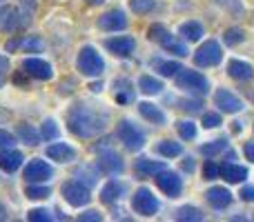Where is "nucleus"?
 <instances>
[{"instance_id":"nucleus-44","label":"nucleus","mask_w":254,"mask_h":222,"mask_svg":"<svg viewBox=\"0 0 254 222\" xmlns=\"http://www.w3.org/2000/svg\"><path fill=\"white\" fill-rule=\"evenodd\" d=\"M221 125H223V120H221L219 113H214V111L203 113V127H205V129H216V127H221Z\"/></svg>"},{"instance_id":"nucleus-5","label":"nucleus","mask_w":254,"mask_h":222,"mask_svg":"<svg viewBox=\"0 0 254 222\" xmlns=\"http://www.w3.org/2000/svg\"><path fill=\"white\" fill-rule=\"evenodd\" d=\"M63 198L67 200V205L80 209V207H87L89 202H92V191H89V187L83 184L80 180H67V182L63 184Z\"/></svg>"},{"instance_id":"nucleus-49","label":"nucleus","mask_w":254,"mask_h":222,"mask_svg":"<svg viewBox=\"0 0 254 222\" xmlns=\"http://www.w3.org/2000/svg\"><path fill=\"white\" fill-rule=\"evenodd\" d=\"M78 220H80V222H101L103 216L98 214V211H85V214L78 216Z\"/></svg>"},{"instance_id":"nucleus-13","label":"nucleus","mask_w":254,"mask_h":222,"mask_svg":"<svg viewBox=\"0 0 254 222\" xmlns=\"http://www.w3.org/2000/svg\"><path fill=\"white\" fill-rule=\"evenodd\" d=\"M214 105L225 113H239V111H243V107H246L241 98L234 96L230 89H219V91L214 93Z\"/></svg>"},{"instance_id":"nucleus-36","label":"nucleus","mask_w":254,"mask_h":222,"mask_svg":"<svg viewBox=\"0 0 254 222\" xmlns=\"http://www.w3.org/2000/svg\"><path fill=\"white\" fill-rule=\"evenodd\" d=\"M40 135H43L47 142H52V140H56L58 135H61V129H58L56 120H52V118H47V120L43 122V127H40Z\"/></svg>"},{"instance_id":"nucleus-46","label":"nucleus","mask_w":254,"mask_h":222,"mask_svg":"<svg viewBox=\"0 0 254 222\" xmlns=\"http://www.w3.org/2000/svg\"><path fill=\"white\" fill-rule=\"evenodd\" d=\"M13 144H16V135H13L11 131H7V129H0V151L11 149Z\"/></svg>"},{"instance_id":"nucleus-11","label":"nucleus","mask_w":254,"mask_h":222,"mask_svg":"<svg viewBox=\"0 0 254 222\" xmlns=\"http://www.w3.org/2000/svg\"><path fill=\"white\" fill-rule=\"evenodd\" d=\"M22 71L36 80H52L54 78V67L43 58H25L22 60Z\"/></svg>"},{"instance_id":"nucleus-18","label":"nucleus","mask_w":254,"mask_h":222,"mask_svg":"<svg viewBox=\"0 0 254 222\" xmlns=\"http://www.w3.org/2000/svg\"><path fill=\"white\" fill-rule=\"evenodd\" d=\"M20 27V11L9 4H2L0 7V31L2 34H11Z\"/></svg>"},{"instance_id":"nucleus-16","label":"nucleus","mask_w":254,"mask_h":222,"mask_svg":"<svg viewBox=\"0 0 254 222\" xmlns=\"http://www.w3.org/2000/svg\"><path fill=\"white\" fill-rule=\"evenodd\" d=\"M205 198H207V202H210V207H214V209H219V211L228 209V207L232 205V200H234V196L230 193V189H225V187L207 189Z\"/></svg>"},{"instance_id":"nucleus-25","label":"nucleus","mask_w":254,"mask_h":222,"mask_svg":"<svg viewBox=\"0 0 254 222\" xmlns=\"http://www.w3.org/2000/svg\"><path fill=\"white\" fill-rule=\"evenodd\" d=\"M158 44H161V47L165 49V51L174 53V56H179V58H185V56L190 53V51H188V47H185V44L181 43V40L176 38L174 34H172V31H167V34L161 38V43H158Z\"/></svg>"},{"instance_id":"nucleus-27","label":"nucleus","mask_w":254,"mask_h":222,"mask_svg":"<svg viewBox=\"0 0 254 222\" xmlns=\"http://www.w3.org/2000/svg\"><path fill=\"white\" fill-rule=\"evenodd\" d=\"M138 113L145 118V120L154 122V125H165V113L161 111V107L152 105V102H138Z\"/></svg>"},{"instance_id":"nucleus-40","label":"nucleus","mask_w":254,"mask_h":222,"mask_svg":"<svg viewBox=\"0 0 254 222\" xmlns=\"http://www.w3.org/2000/svg\"><path fill=\"white\" fill-rule=\"evenodd\" d=\"M156 7V0H129V9L134 13H149Z\"/></svg>"},{"instance_id":"nucleus-50","label":"nucleus","mask_w":254,"mask_h":222,"mask_svg":"<svg viewBox=\"0 0 254 222\" xmlns=\"http://www.w3.org/2000/svg\"><path fill=\"white\" fill-rule=\"evenodd\" d=\"M20 44H22L20 38H11V40H7V44H4V51H7V53H13L18 47H20Z\"/></svg>"},{"instance_id":"nucleus-15","label":"nucleus","mask_w":254,"mask_h":222,"mask_svg":"<svg viewBox=\"0 0 254 222\" xmlns=\"http://www.w3.org/2000/svg\"><path fill=\"white\" fill-rule=\"evenodd\" d=\"M47 158L54 160V162H61V165H65V162H74L76 160V149L67 142H54V144L47 147Z\"/></svg>"},{"instance_id":"nucleus-47","label":"nucleus","mask_w":254,"mask_h":222,"mask_svg":"<svg viewBox=\"0 0 254 222\" xmlns=\"http://www.w3.org/2000/svg\"><path fill=\"white\" fill-rule=\"evenodd\" d=\"M181 105H183V107H181L183 111H188V113H196V111H201L203 102H201V100H183Z\"/></svg>"},{"instance_id":"nucleus-23","label":"nucleus","mask_w":254,"mask_h":222,"mask_svg":"<svg viewBox=\"0 0 254 222\" xmlns=\"http://www.w3.org/2000/svg\"><path fill=\"white\" fill-rule=\"evenodd\" d=\"M179 34L183 36V40H188V43H198V40L205 36V29H203V25L198 20H188L179 27Z\"/></svg>"},{"instance_id":"nucleus-43","label":"nucleus","mask_w":254,"mask_h":222,"mask_svg":"<svg viewBox=\"0 0 254 222\" xmlns=\"http://www.w3.org/2000/svg\"><path fill=\"white\" fill-rule=\"evenodd\" d=\"M22 49L27 53H40L45 49V43L40 38H27V40H22Z\"/></svg>"},{"instance_id":"nucleus-17","label":"nucleus","mask_w":254,"mask_h":222,"mask_svg":"<svg viewBox=\"0 0 254 222\" xmlns=\"http://www.w3.org/2000/svg\"><path fill=\"white\" fill-rule=\"evenodd\" d=\"M228 74H230V78L239 80V83H248V80L254 78V67L246 60L232 58V60L228 62Z\"/></svg>"},{"instance_id":"nucleus-29","label":"nucleus","mask_w":254,"mask_h":222,"mask_svg":"<svg viewBox=\"0 0 254 222\" xmlns=\"http://www.w3.org/2000/svg\"><path fill=\"white\" fill-rule=\"evenodd\" d=\"M138 89L145 93V96H156V93L163 91V83L158 78H154V76H140Z\"/></svg>"},{"instance_id":"nucleus-10","label":"nucleus","mask_w":254,"mask_h":222,"mask_svg":"<svg viewBox=\"0 0 254 222\" xmlns=\"http://www.w3.org/2000/svg\"><path fill=\"white\" fill-rule=\"evenodd\" d=\"M98 151H101V149H98ZM98 169L105 171L107 176H121L125 171V162L112 147H105L98 153Z\"/></svg>"},{"instance_id":"nucleus-42","label":"nucleus","mask_w":254,"mask_h":222,"mask_svg":"<svg viewBox=\"0 0 254 222\" xmlns=\"http://www.w3.org/2000/svg\"><path fill=\"white\" fill-rule=\"evenodd\" d=\"M167 31H170V29H167L165 25H161V22H156V25H152V27H149V29H147V38L152 40V43H161V38L167 34Z\"/></svg>"},{"instance_id":"nucleus-32","label":"nucleus","mask_w":254,"mask_h":222,"mask_svg":"<svg viewBox=\"0 0 254 222\" xmlns=\"http://www.w3.org/2000/svg\"><path fill=\"white\" fill-rule=\"evenodd\" d=\"M228 140L225 138H219V140H212V142H207V144H201V153L205 158H214V156H219V153H223V151H228Z\"/></svg>"},{"instance_id":"nucleus-34","label":"nucleus","mask_w":254,"mask_h":222,"mask_svg":"<svg viewBox=\"0 0 254 222\" xmlns=\"http://www.w3.org/2000/svg\"><path fill=\"white\" fill-rule=\"evenodd\" d=\"M20 2V27H27L34 18V11L38 7V0H18Z\"/></svg>"},{"instance_id":"nucleus-51","label":"nucleus","mask_w":254,"mask_h":222,"mask_svg":"<svg viewBox=\"0 0 254 222\" xmlns=\"http://www.w3.org/2000/svg\"><path fill=\"white\" fill-rule=\"evenodd\" d=\"M243 153H246L248 160L254 162V140H248V142L243 144Z\"/></svg>"},{"instance_id":"nucleus-26","label":"nucleus","mask_w":254,"mask_h":222,"mask_svg":"<svg viewBox=\"0 0 254 222\" xmlns=\"http://www.w3.org/2000/svg\"><path fill=\"white\" fill-rule=\"evenodd\" d=\"M149 67H152L154 71H158L163 78H172V76H176L181 69H183L176 60H161V58H152V60H149Z\"/></svg>"},{"instance_id":"nucleus-19","label":"nucleus","mask_w":254,"mask_h":222,"mask_svg":"<svg viewBox=\"0 0 254 222\" xmlns=\"http://www.w3.org/2000/svg\"><path fill=\"white\" fill-rule=\"evenodd\" d=\"M114 98L119 105H129V102H134L136 98V89H134V83H131L129 78H116L114 80Z\"/></svg>"},{"instance_id":"nucleus-20","label":"nucleus","mask_w":254,"mask_h":222,"mask_svg":"<svg viewBox=\"0 0 254 222\" xmlns=\"http://www.w3.org/2000/svg\"><path fill=\"white\" fill-rule=\"evenodd\" d=\"M22 160H25V156H22L20 151H16L13 147L0 151V169H2L4 174H13V171H18L22 167Z\"/></svg>"},{"instance_id":"nucleus-21","label":"nucleus","mask_w":254,"mask_h":222,"mask_svg":"<svg viewBox=\"0 0 254 222\" xmlns=\"http://www.w3.org/2000/svg\"><path fill=\"white\" fill-rule=\"evenodd\" d=\"M125 191H127V187L123 182H119V180H110V182L101 189V202L112 205V202L121 200V198L125 196Z\"/></svg>"},{"instance_id":"nucleus-6","label":"nucleus","mask_w":254,"mask_h":222,"mask_svg":"<svg viewBox=\"0 0 254 222\" xmlns=\"http://www.w3.org/2000/svg\"><path fill=\"white\" fill-rule=\"evenodd\" d=\"M221 60H223V49H221V44L216 43V40H207V43H203L201 47L196 49V53H194V65L203 67V69H207V67H216Z\"/></svg>"},{"instance_id":"nucleus-53","label":"nucleus","mask_w":254,"mask_h":222,"mask_svg":"<svg viewBox=\"0 0 254 222\" xmlns=\"http://www.w3.org/2000/svg\"><path fill=\"white\" fill-rule=\"evenodd\" d=\"M4 71H9V60L4 56H0V74H4Z\"/></svg>"},{"instance_id":"nucleus-54","label":"nucleus","mask_w":254,"mask_h":222,"mask_svg":"<svg viewBox=\"0 0 254 222\" xmlns=\"http://www.w3.org/2000/svg\"><path fill=\"white\" fill-rule=\"evenodd\" d=\"M89 89H92V91H94V93L103 91V83H92V85H89Z\"/></svg>"},{"instance_id":"nucleus-45","label":"nucleus","mask_w":254,"mask_h":222,"mask_svg":"<svg viewBox=\"0 0 254 222\" xmlns=\"http://www.w3.org/2000/svg\"><path fill=\"white\" fill-rule=\"evenodd\" d=\"M27 220L29 222H49L52 220V214H49L47 209H40L38 207V209H31L29 214H27Z\"/></svg>"},{"instance_id":"nucleus-31","label":"nucleus","mask_w":254,"mask_h":222,"mask_svg":"<svg viewBox=\"0 0 254 222\" xmlns=\"http://www.w3.org/2000/svg\"><path fill=\"white\" fill-rule=\"evenodd\" d=\"M156 153H161L163 158H179L183 153V144L172 142V140H161L156 144Z\"/></svg>"},{"instance_id":"nucleus-7","label":"nucleus","mask_w":254,"mask_h":222,"mask_svg":"<svg viewBox=\"0 0 254 222\" xmlns=\"http://www.w3.org/2000/svg\"><path fill=\"white\" fill-rule=\"evenodd\" d=\"M116 135H119L121 142H123L129 151H138V149L145 147V133L131 120H127V118L119 122V131H116Z\"/></svg>"},{"instance_id":"nucleus-38","label":"nucleus","mask_w":254,"mask_h":222,"mask_svg":"<svg viewBox=\"0 0 254 222\" xmlns=\"http://www.w3.org/2000/svg\"><path fill=\"white\" fill-rule=\"evenodd\" d=\"M176 131H179V135L183 140L196 138V125H194L192 120H179L176 122Z\"/></svg>"},{"instance_id":"nucleus-41","label":"nucleus","mask_w":254,"mask_h":222,"mask_svg":"<svg viewBox=\"0 0 254 222\" xmlns=\"http://www.w3.org/2000/svg\"><path fill=\"white\" fill-rule=\"evenodd\" d=\"M203 176H205V180L221 178V167L216 165L214 160H205V165H203Z\"/></svg>"},{"instance_id":"nucleus-4","label":"nucleus","mask_w":254,"mask_h":222,"mask_svg":"<svg viewBox=\"0 0 254 222\" xmlns=\"http://www.w3.org/2000/svg\"><path fill=\"white\" fill-rule=\"evenodd\" d=\"M131 209H134L138 216H143V218H152V216L158 214L161 202H158V198L154 196L152 189L140 187V189H136V193L131 196Z\"/></svg>"},{"instance_id":"nucleus-33","label":"nucleus","mask_w":254,"mask_h":222,"mask_svg":"<svg viewBox=\"0 0 254 222\" xmlns=\"http://www.w3.org/2000/svg\"><path fill=\"white\" fill-rule=\"evenodd\" d=\"M205 216H203V211L198 209V207H190V205H185V207H181V209H176V220H181V222H201Z\"/></svg>"},{"instance_id":"nucleus-57","label":"nucleus","mask_w":254,"mask_h":222,"mask_svg":"<svg viewBox=\"0 0 254 222\" xmlns=\"http://www.w3.org/2000/svg\"><path fill=\"white\" fill-rule=\"evenodd\" d=\"M2 2H4V0H0V4H2Z\"/></svg>"},{"instance_id":"nucleus-55","label":"nucleus","mask_w":254,"mask_h":222,"mask_svg":"<svg viewBox=\"0 0 254 222\" xmlns=\"http://www.w3.org/2000/svg\"><path fill=\"white\" fill-rule=\"evenodd\" d=\"M0 220H7V207L0 202Z\"/></svg>"},{"instance_id":"nucleus-24","label":"nucleus","mask_w":254,"mask_h":222,"mask_svg":"<svg viewBox=\"0 0 254 222\" xmlns=\"http://www.w3.org/2000/svg\"><path fill=\"white\" fill-rule=\"evenodd\" d=\"M134 169L138 176H143V178H149V176H156L158 171L165 169V165H163L161 160H149V158H138V160L134 162Z\"/></svg>"},{"instance_id":"nucleus-30","label":"nucleus","mask_w":254,"mask_h":222,"mask_svg":"<svg viewBox=\"0 0 254 222\" xmlns=\"http://www.w3.org/2000/svg\"><path fill=\"white\" fill-rule=\"evenodd\" d=\"M25 196L29 198V200H45V198L52 196V189L43 182H27Z\"/></svg>"},{"instance_id":"nucleus-8","label":"nucleus","mask_w":254,"mask_h":222,"mask_svg":"<svg viewBox=\"0 0 254 222\" xmlns=\"http://www.w3.org/2000/svg\"><path fill=\"white\" fill-rule=\"evenodd\" d=\"M154 182H156V187L161 189L167 198H179L181 193H183V178L170 169L158 171V174L154 176Z\"/></svg>"},{"instance_id":"nucleus-39","label":"nucleus","mask_w":254,"mask_h":222,"mask_svg":"<svg viewBox=\"0 0 254 222\" xmlns=\"http://www.w3.org/2000/svg\"><path fill=\"white\" fill-rule=\"evenodd\" d=\"M74 178H78V180H83V178H85V184H87V187H92V184L96 182L98 174H96V171H94L89 165H85V167H80V169L76 171V174H74Z\"/></svg>"},{"instance_id":"nucleus-12","label":"nucleus","mask_w":254,"mask_h":222,"mask_svg":"<svg viewBox=\"0 0 254 222\" xmlns=\"http://www.w3.org/2000/svg\"><path fill=\"white\" fill-rule=\"evenodd\" d=\"M105 49L116 58H129L136 49V40L131 36H114L105 40Z\"/></svg>"},{"instance_id":"nucleus-22","label":"nucleus","mask_w":254,"mask_h":222,"mask_svg":"<svg viewBox=\"0 0 254 222\" xmlns=\"http://www.w3.org/2000/svg\"><path fill=\"white\" fill-rule=\"evenodd\" d=\"M221 178L230 184H239L248 178V169L243 165H234V162H228V165L221 167Z\"/></svg>"},{"instance_id":"nucleus-28","label":"nucleus","mask_w":254,"mask_h":222,"mask_svg":"<svg viewBox=\"0 0 254 222\" xmlns=\"http://www.w3.org/2000/svg\"><path fill=\"white\" fill-rule=\"evenodd\" d=\"M16 135H18V138H20L25 144H29V147H36V144H38L40 140H43L40 131H36L31 125H18Z\"/></svg>"},{"instance_id":"nucleus-2","label":"nucleus","mask_w":254,"mask_h":222,"mask_svg":"<svg viewBox=\"0 0 254 222\" xmlns=\"http://www.w3.org/2000/svg\"><path fill=\"white\" fill-rule=\"evenodd\" d=\"M76 69L87 78H98L105 71V60L92 44H85V47H80L78 56H76Z\"/></svg>"},{"instance_id":"nucleus-52","label":"nucleus","mask_w":254,"mask_h":222,"mask_svg":"<svg viewBox=\"0 0 254 222\" xmlns=\"http://www.w3.org/2000/svg\"><path fill=\"white\" fill-rule=\"evenodd\" d=\"M194 167H196V165H194L192 158H185V160H183V169H185V171H190V174H192Z\"/></svg>"},{"instance_id":"nucleus-14","label":"nucleus","mask_w":254,"mask_h":222,"mask_svg":"<svg viewBox=\"0 0 254 222\" xmlns=\"http://www.w3.org/2000/svg\"><path fill=\"white\" fill-rule=\"evenodd\" d=\"M98 27L103 31H123L127 29V16L123 9H112V11H105L101 18H98Z\"/></svg>"},{"instance_id":"nucleus-9","label":"nucleus","mask_w":254,"mask_h":222,"mask_svg":"<svg viewBox=\"0 0 254 222\" xmlns=\"http://www.w3.org/2000/svg\"><path fill=\"white\" fill-rule=\"evenodd\" d=\"M22 176H25L27 182H47L49 178H54V167L43 158H31Z\"/></svg>"},{"instance_id":"nucleus-48","label":"nucleus","mask_w":254,"mask_h":222,"mask_svg":"<svg viewBox=\"0 0 254 222\" xmlns=\"http://www.w3.org/2000/svg\"><path fill=\"white\" fill-rule=\"evenodd\" d=\"M239 198H241L243 202H254V187H252V184H246V187H241V191H239Z\"/></svg>"},{"instance_id":"nucleus-1","label":"nucleus","mask_w":254,"mask_h":222,"mask_svg":"<svg viewBox=\"0 0 254 222\" xmlns=\"http://www.w3.org/2000/svg\"><path fill=\"white\" fill-rule=\"evenodd\" d=\"M110 111L89 102H76L67 111V129L76 138H96L110 127Z\"/></svg>"},{"instance_id":"nucleus-35","label":"nucleus","mask_w":254,"mask_h":222,"mask_svg":"<svg viewBox=\"0 0 254 222\" xmlns=\"http://www.w3.org/2000/svg\"><path fill=\"white\" fill-rule=\"evenodd\" d=\"M219 7H225L234 18H241L246 13V7H243V0H212Z\"/></svg>"},{"instance_id":"nucleus-3","label":"nucleus","mask_w":254,"mask_h":222,"mask_svg":"<svg viewBox=\"0 0 254 222\" xmlns=\"http://www.w3.org/2000/svg\"><path fill=\"white\" fill-rule=\"evenodd\" d=\"M176 87L188 91L190 96H205V93L210 91L207 78L201 71H194V69H181L179 74H176Z\"/></svg>"},{"instance_id":"nucleus-56","label":"nucleus","mask_w":254,"mask_h":222,"mask_svg":"<svg viewBox=\"0 0 254 222\" xmlns=\"http://www.w3.org/2000/svg\"><path fill=\"white\" fill-rule=\"evenodd\" d=\"M4 87V74H0V89Z\"/></svg>"},{"instance_id":"nucleus-37","label":"nucleus","mask_w":254,"mask_h":222,"mask_svg":"<svg viewBox=\"0 0 254 222\" xmlns=\"http://www.w3.org/2000/svg\"><path fill=\"white\" fill-rule=\"evenodd\" d=\"M243 40H246V34H243V29H239V27H232V29H228L223 34L225 47H237V44H241Z\"/></svg>"}]
</instances>
